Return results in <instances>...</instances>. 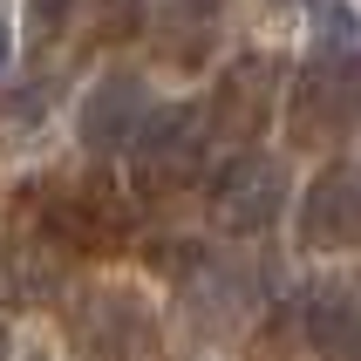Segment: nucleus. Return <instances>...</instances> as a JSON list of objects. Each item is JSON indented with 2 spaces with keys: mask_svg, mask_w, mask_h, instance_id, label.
<instances>
[{
  "mask_svg": "<svg viewBox=\"0 0 361 361\" xmlns=\"http://www.w3.org/2000/svg\"><path fill=\"white\" fill-rule=\"evenodd\" d=\"M48 252L68 245V252H102V245H116V191H102V184H48Z\"/></svg>",
  "mask_w": 361,
  "mask_h": 361,
  "instance_id": "nucleus-9",
  "label": "nucleus"
},
{
  "mask_svg": "<svg viewBox=\"0 0 361 361\" xmlns=\"http://www.w3.org/2000/svg\"><path fill=\"white\" fill-rule=\"evenodd\" d=\"M150 116H157V96H150V82H143L137 68H109V75H96L89 89H82V102H75V143H82V157H96V164L130 157L137 137L150 130Z\"/></svg>",
  "mask_w": 361,
  "mask_h": 361,
  "instance_id": "nucleus-5",
  "label": "nucleus"
},
{
  "mask_svg": "<svg viewBox=\"0 0 361 361\" xmlns=\"http://www.w3.org/2000/svg\"><path fill=\"white\" fill-rule=\"evenodd\" d=\"M300 341L314 361H361V280L321 273L300 293Z\"/></svg>",
  "mask_w": 361,
  "mask_h": 361,
  "instance_id": "nucleus-8",
  "label": "nucleus"
},
{
  "mask_svg": "<svg viewBox=\"0 0 361 361\" xmlns=\"http://www.w3.org/2000/svg\"><path fill=\"white\" fill-rule=\"evenodd\" d=\"M280 109V61L266 48H245L219 68V89H212V130L232 150H259V130Z\"/></svg>",
  "mask_w": 361,
  "mask_h": 361,
  "instance_id": "nucleus-7",
  "label": "nucleus"
},
{
  "mask_svg": "<svg viewBox=\"0 0 361 361\" xmlns=\"http://www.w3.org/2000/svg\"><path fill=\"white\" fill-rule=\"evenodd\" d=\"M361 130V27L341 0L314 14V48L286 82V143L293 150H341Z\"/></svg>",
  "mask_w": 361,
  "mask_h": 361,
  "instance_id": "nucleus-1",
  "label": "nucleus"
},
{
  "mask_svg": "<svg viewBox=\"0 0 361 361\" xmlns=\"http://www.w3.org/2000/svg\"><path fill=\"white\" fill-rule=\"evenodd\" d=\"M68 14H75V0H20V48L48 55L61 41V27H68Z\"/></svg>",
  "mask_w": 361,
  "mask_h": 361,
  "instance_id": "nucleus-10",
  "label": "nucleus"
},
{
  "mask_svg": "<svg viewBox=\"0 0 361 361\" xmlns=\"http://www.w3.org/2000/svg\"><path fill=\"white\" fill-rule=\"evenodd\" d=\"M286 198H293V178L273 150H225L204 178V219L225 239H259L286 219Z\"/></svg>",
  "mask_w": 361,
  "mask_h": 361,
  "instance_id": "nucleus-3",
  "label": "nucleus"
},
{
  "mask_svg": "<svg viewBox=\"0 0 361 361\" xmlns=\"http://www.w3.org/2000/svg\"><path fill=\"white\" fill-rule=\"evenodd\" d=\"M300 252H361V157H334L307 178L293 204Z\"/></svg>",
  "mask_w": 361,
  "mask_h": 361,
  "instance_id": "nucleus-6",
  "label": "nucleus"
},
{
  "mask_svg": "<svg viewBox=\"0 0 361 361\" xmlns=\"http://www.w3.org/2000/svg\"><path fill=\"white\" fill-rule=\"evenodd\" d=\"M68 341L82 361H157L164 321L130 280H102L68 307Z\"/></svg>",
  "mask_w": 361,
  "mask_h": 361,
  "instance_id": "nucleus-4",
  "label": "nucleus"
},
{
  "mask_svg": "<svg viewBox=\"0 0 361 361\" xmlns=\"http://www.w3.org/2000/svg\"><path fill=\"white\" fill-rule=\"evenodd\" d=\"M212 150H219V130H212V102H157L150 130L130 150V184L137 198H171L184 184L212 178Z\"/></svg>",
  "mask_w": 361,
  "mask_h": 361,
  "instance_id": "nucleus-2",
  "label": "nucleus"
},
{
  "mask_svg": "<svg viewBox=\"0 0 361 361\" xmlns=\"http://www.w3.org/2000/svg\"><path fill=\"white\" fill-rule=\"evenodd\" d=\"M266 7H273V14H307V20H314L327 0H266Z\"/></svg>",
  "mask_w": 361,
  "mask_h": 361,
  "instance_id": "nucleus-11",
  "label": "nucleus"
}]
</instances>
